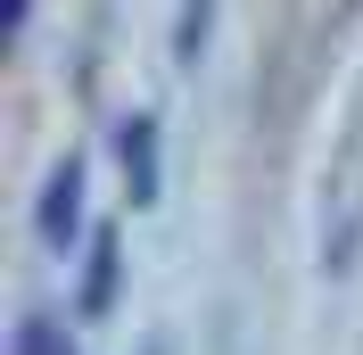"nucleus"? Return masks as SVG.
Returning <instances> with one entry per match:
<instances>
[{"instance_id": "6", "label": "nucleus", "mask_w": 363, "mask_h": 355, "mask_svg": "<svg viewBox=\"0 0 363 355\" xmlns=\"http://www.w3.org/2000/svg\"><path fill=\"white\" fill-rule=\"evenodd\" d=\"M9 355H67V331H58L50 314H25L17 339H9Z\"/></svg>"}, {"instance_id": "2", "label": "nucleus", "mask_w": 363, "mask_h": 355, "mask_svg": "<svg viewBox=\"0 0 363 355\" xmlns=\"http://www.w3.org/2000/svg\"><path fill=\"white\" fill-rule=\"evenodd\" d=\"M33 231H42L50 256H67L83 240V157H58L42 182V207H33Z\"/></svg>"}, {"instance_id": "3", "label": "nucleus", "mask_w": 363, "mask_h": 355, "mask_svg": "<svg viewBox=\"0 0 363 355\" xmlns=\"http://www.w3.org/2000/svg\"><path fill=\"white\" fill-rule=\"evenodd\" d=\"M116 157H124V182H133V207H157V116H124L116 124Z\"/></svg>"}, {"instance_id": "5", "label": "nucleus", "mask_w": 363, "mask_h": 355, "mask_svg": "<svg viewBox=\"0 0 363 355\" xmlns=\"http://www.w3.org/2000/svg\"><path fill=\"white\" fill-rule=\"evenodd\" d=\"M206 33H215V0H182V17H174V58L182 67L206 58Z\"/></svg>"}, {"instance_id": "4", "label": "nucleus", "mask_w": 363, "mask_h": 355, "mask_svg": "<svg viewBox=\"0 0 363 355\" xmlns=\"http://www.w3.org/2000/svg\"><path fill=\"white\" fill-rule=\"evenodd\" d=\"M116 281H124V240L99 231V240H91V265H83V314H91V322L116 306Z\"/></svg>"}, {"instance_id": "7", "label": "nucleus", "mask_w": 363, "mask_h": 355, "mask_svg": "<svg viewBox=\"0 0 363 355\" xmlns=\"http://www.w3.org/2000/svg\"><path fill=\"white\" fill-rule=\"evenodd\" d=\"M25 9H33V0H9V33H25Z\"/></svg>"}, {"instance_id": "1", "label": "nucleus", "mask_w": 363, "mask_h": 355, "mask_svg": "<svg viewBox=\"0 0 363 355\" xmlns=\"http://www.w3.org/2000/svg\"><path fill=\"white\" fill-rule=\"evenodd\" d=\"M363 256V124L339 141L322 174V273H355Z\"/></svg>"}]
</instances>
